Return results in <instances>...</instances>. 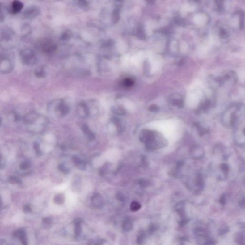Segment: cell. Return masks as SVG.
Segmentation results:
<instances>
[{
	"instance_id": "6da1fadb",
	"label": "cell",
	"mask_w": 245,
	"mask_h": 245,
	"mask_svg": "<svg viewBox=\"0 0 245 245\" xmlns=\"http://www.w3.org/2000/svg\"><path fill=\"white\" fill-rule=\"evenodd\" d=\"M139 139L142 142L145 144L146 149L149 150H154L161 147L160 141L163 140L156 132L147 129L141 131Z\"/></svg>"
},
{
	"instance_id": "7a4b0ae2",
	"label": "cell",
	"mask_w": 245,
	"mask_h": 245,
	"mask_svg": "<svg viewBox=\"0 0 245 245\" xmlns=\"http://www.w3.org/2000/svg\"><path fill=\"white\" fill-rule=\"evenodd\" d=\"M15 34L10 29H4L0 31V47L5 49H11L15 45Z\"/></svg>"
},
{
	"instance_id": "3957f363",
	"label": "cell",
	"mask_w": 245,
	"mask_h": 245,
	"mask_svg": "<svg viewBox=\"0 0 245 245\" xmlns=\"http://www.w3.org/2000/svg\"><path fill=\"white\" fill-rule=\"evenodd\" d=\"M19 57L22 62L24 65L33 66L37 63V57L35 52L29 48L22 50L19 53Z\"/></svg>"
},
{
	"instance_id": "277c9868",
	"label": "cell",
	"mask_w": 245,
	"mask_h": 245,
	"mask_svg": "<svg viewBox=\"0 0 245 245\" xmlns=\"http://www.w3.org/2000/svg\"><path fill=\"white\" fill-rule=\"evenodd\" d=\"M37 47L43 52L51 53L55 51L57 46L53 41L48 38H44L38 42Z\"/></svg>"
},
{
	"instance_id": "5b68a950",
	"label": "cell",
	"mask_w": 245,
	"mask_h": 245,
	"mask_svg": "<svg viewBox=\"0 0 245 245\" xmlns=\"http://www.w3.org/2000/svg\"><path fill=\"white\" fill-rule=\"evenodd\" d=\"M13 237L21 245H28V239L27 232L23 228L16 229L13 233Z\"/></svg>"
},
{
	"instance_id": "8992f818",
	"label": "cell",
	"mask_w": 245,
	"mask_h": 245,
	"mask_svg": "<svg viewBox=\"0 0 245 245\" xmlns=\"http://www.w3.org/2000/svg\"><path fill=\"white\" fill-rule=\"evenodd\" d=\"M12 70V63L8 58L4 57L0 58V72L7 74L11 72Z\"/></svg>"
},
{
	"instance_id": "52a82bcc",
	"label": "cell",
	"mask_w": 245,
	"mask_h": 245,
	"mask_svg": "<svg viewBox=\"0 0 245 245\" xmlns=\"http://www.w3.org/2000/svg\"><path fill=\"white\" fill-rule=\"evenodd\" d=\"M40 8L36 6H31L27 8L23 13L24 17L27 19H32L36 18L40 14Z\"/></svg>"
},
{
	"instance_id": "ba28073f",
	"label": "cell",
	"mask_w": 245,
	"mask_h": 245,
	"mask_svg": "<svg viewBox=\"0 0 245 245\" xmlns=\"http://www.w3.org/2000/svg\"><path fill=\"white\" fill-rule=\"evenodd\" d=\"M55 111L57 112L61 116H65L69 112L70 108L65 101L61 100L56 105Z\"/></svg>"
},
{
	"instance_id": "9c48e42d",
	"label": "cell",
	"mask_w": 245,
	"mask_h": 245,
	"mask_svg": "<svg viewBox=\"0 0 245 245\" xmlns=\"http://www.w3.org/2000/svg\"><path fill=\"white\" fill-rule=\"evenodd\" d=\"M92 205L96 209L102 208L103 205V200L102 196L99 193H96L92 196L91 199Z\"/></svg>"
},
{
	"instance_id": "30bf717a",
	"label": "cell",
	"mask_w": 245,
	"mask_h": 245,
	"mask_svg": "<svg viewBox=\"0 0 245 245\" xmlns=\"http://www.w3.org/2000/svg\"><path fill=\"white\" fill-rule=\"evenodd\" d=\"M38 118L39 116L38 114L35 112H31L24 116L23 120L26 124L33 125Z\"/></svg>"
},
{
	"instance_id": "8fae6325",
	"label": "cell",
	"mask_w": 245,
	"mask_h": 245,
	"mask_svg": "<svg viewBox=\"0 0 245 245\" xmlns=\"http://www.w3.org/2000/svg\"><path fill=\"white\" fill-rule=\"evenodd\" d=\"M23 7V4L21 2L14 1L9 8V12L12 14H17L21 11Z\"/></svg>"
},
{
	"instance_id": "7c38bea8",
	"label": "cell",
	"mask_w": 245,
	"mask_h": 245,
	"mask_svg": "<svg viewBox=\"0 0 245 245\" xmlns=\"http://www.w3.org/2000/svg\"><path fill=\"white\" fill-rule=\"evenodd\" d=\"M82 220L81 218H77L74 221V237L75 238H79L81 235L82 232Z\"/></svg>"
},
{
	"instance_id": "4fadbf2b",
	"label": "cell",
	"mask_w": 245,
	"mask_h": 245,
	"mask_svg": "<svg viewBox=\"0 0 245 245\" xmlns=\"http://www.w3.org/2000/svg\"><path fill=\"white\" fill-rule=\"evenodd\" d=\"M133 222L131 219L129 217L125 218L122 223V228L124 231L129 232L132 230L133 228Z\"/></svg>"
},
{
	"instance_id": "5bb4252c",
	"label": "cell",
	"mask_w": 245,
	"mask_h": 245,
	"mask_svg": "<svg viewBox=\"0 0 245 245\" xmlns=\"http://www.w3.org/2000/svg\"><path fill=\"white\" fill-rule=\"evenodd\" d=\"M171 104L175 106H177L180 108H182L184 107V102L183 98L180 95L172 96L171 98Z\"/></svg>"
},
{
	"instance_id": "9a60e30c",
	"label": "cell",
	"mask_w": 245,
	"mask_h": 245,
	"mask_svg": "<svg viewBox=\"0 0 245 245\" xmlns=\"http://www.w3.org/2000/svg\"><path fill=\"white\" fill-rule=\"evenodd\" d=\"M82 130L83 132L85 134L87 138L91 141L95 140V135L90 129L89 127H88L87 125L83 124L82 125Z\"/></svg>"
},
{
	"instance_id": "2e32d148",
	"label": "cell",
	"mask_w": 245,
	"mask_h": 245,
	"mask_svg": "<svg viewBox=\"0 0 245 245\" xmlns=\"http://www.w3.org/2000/svg\"><path fill=\"white\" fill-rule=\"evenodd\" d=\"M73 163L76 166L82 171H85L87 168L86 163L84 161L82 160L78 156H74L72 158Z\"/></svg>"
},
{
	"instance_id": "e0dca14e",
	"label": "cell",
	"mask_w": 245,
	"mask_h": 245,
	"mask_svg": "<svg viewBox=\"0 0 245 245\" xmlns=\"http://www.w3.org/2000/svg\"><path fill=\"white\" fill-rule=\"evenodd\" d=\"M112 112L117 116H123L125 114L126 111L123 106L121 105H114L111 108Z\"/></svg>"
},
{
	"instance_id": "ac0fdd59",
	"label": "cell",
	"mask_w": 245,
	"mask_h": 245,
	"mask_svg": "<svg viewBox=\"0 0 245 245\" xmlns=\"http://www.w3.org/2000/svg\"><path fill=\"white\" fill-rule=\"evenodd\" d=\"M176 211L182 219L187 218L186 217V213L185 211L184 204L183 202H180L176 206Z\"/></svg>"
},
{
	"instance_id": "d6986e66",
	"label": "cell",
	"mask_w": 245,
	"mask_h": 245,
	"mask_svg": "<svg viewBox=\"0 0 245 245\" xmlns=\"http://www.w3.org/2000/svg\"><path fill=\"white\" fill-rule=\"evenodd\" d=\"M78 111L79 112V113L84 114V116H87L89 115L90 111L89 108L87 106L85 103L82 102L79 104L78 107Z\"/></svg>"
},
{
	"instance_id": "ffe728a7",
	"label": "cell",
	"mask_w": 245,
	"mask_h": 245,
	"mask_svg": "<svg viewBox=\"0 0 245 245\" xmlns=\"http://www.w3.org/2000/svg\"><path fill=\"white\" fill-rule=\"evenodd\" d=\"M35 74L36 77L43 78L46 77V72L45 68L43 66L37 67L35 70Z\"/></svg>"
},
{
	"instance_id": "44dd1931",
	"label": "cell",
	"mask_w": 245,
	"mask_h": 245,
	"mask_svg": "<svg viewBox=\"0 0 245 245\" xmlns=\"http://www.w3.org/2000/svg\"><path fill=\"white\" fill-rule=\"evenodd\" d=\"M120 12L119 9H115L112 12V21L114 24L117 23L120 20Z\"/></svg>"
},
{
	"instance_id": "7402d4cb",
	"label": "cell",
	"mask_w": 245,
	"mask_h": 245,
	"mask_svg": "<svg viewBox=\"0 0 245 245\" xmlns=\"http://www.w3.org/2000/svg\"><path fill=\"white\" fill-rule=\"evenodd\" d=\"M65 202V196L62 193H58L55 196L54 202L58 205H63Z\"/></svg>"
},
{
	"instance_id": "603a6c76",
	"label": "cell",
	"mask_w": 245,
	"mask_h": 245,
	"mask_svg": "<svg viewBox=\"0 0 245 245\" xmlns=\"http://www.w3.org/2000/svg\"><path fill=\"white\" fill-rule=\"evenodd\" d=\"M111 121L112 122V123L116 125V127L117 129V130L119 132H121L123 131V125L121 124V120H120V119H119L118 117H112V118Z\"/></svg>"
},
{
	"instance_id": "cb8c5ba5",
	"label": "cell",
	"mask_w": 245,
	"mask_h": 245,
	"mask_svg": "<svg viewBox=\"0 0 245 245\" xmlns=\"http://www.w3.org/2000/svg\"><path fill=\"white\" fill-rule=\"evenodd\" d=\"M88 245H109V244L104 239H97L90 241Z\"/></svg>"
},
{
	"instance_id": "d4e9b609",
	"label": "cell",
	"mask_w": 245,
	"mask_h": 245,
	"mask_svg": "<svg viewBox=\"0 0 245 245\" xmlns=\"http://www.w3.org/2000/svg\"><path fill=\"white\" fill-rule=\"evenodd\" d=\"M52 220L51 218L46 217L43 218L42 221V226L46 229H49L51 227L52 225Z\"/></svg>"
},
{
	"instance_id": "484cf974",
	"label": "cell",
	"mask_w": 245,
	"mask_h": 245,
	"mask_svg": "<svg viewBox=\"0 0 245 245\" xmlns=\"http://www.w3.org/2000/svg\"><path fill=\"white\" fill-rule=\"evenodd\" d=\"M8 182L12 184H22V180L20 179L16 176H11L7 180Z\"/></svg>"
},
{
	"instance_id": "4316f807",
	"label": "cell",
	"mask_w": 245,
	"mask_h": 245,
	"mask_svg": "<svg viewBox=\"0 0 245 245\" xmlns=\"http://www.w3.org/2000/svg\"><path fill=\"white\" fill-rule=\"evenodd\" d=\"M135 83V81L131 78H127L125 79L123 82V84L126 88H130Z\"/></svg>"
},
{
	"instance_id": "83f0119b",
	"label": "cell",
	"mask_w": 245,
	"mask_h": 245,
	"mask_svg": "<svg viewBox=\"0 0 245 245\" xmlns=\"http://www.w3.org/2000/svg\"><path fill=\"white\" fill-rule=\"evenodd\" d=\"M141 205L137 201H133L131 203L130 209L132 211H137L141 208Z\"/></svg>"
},
{
	"instance_id": "f1b7e54d",
	"label": "cell",
	"mask_w": 245,
	"mask_h": 245,
	"mask_svg": "<svg viewBox=\"0 0 245 245\" xmlns=\"http://www.w3.org/2000/svg\"><path fill=\"white\" fill-rule=\"evenodd\" d=\"M33 148L34 150L35 151L36 154L37 156H40L42 155L41 150L40 146V143L37 142L36 141L34 142L33 144Z\"/></svg>"
},
{
	"instance_id": "f546056e",
	"label": "cell",
	"mask_w": 245,
	"mask_h": 245,
	"mask_svg": "<svg viewBox=\"0 0 245 245\" xmlns=\"http://www.w3.org/2000/svg\"><path fill=\"white\" fill-rule=\"evenodd\" d=\"M145 241V235L142 233L138 235L137 238V243L138 245H143Z\"/></svg>"
},
{
	"instance_id": "4dcf8cb0",
	"label": "cell",
	"mask_w": 245,
	"mask_h": 245,
	"mask_svg": "<svg viewBox=\"0 0 245 245\" xmlns=\"http://www.w3.org/2000/svg\"><path fill=\"white\" fill-rule=\"evenodd\" d=\"M31 167V164L28 161H24L20 165V169L22 171H27Z\"/></svg>"
},
{
	"instance_id": "1f68e13d",
	"label": "cell",
	"mask_w": 245,
	"mask_h": 245,
	"mask_svg": "<svg viewBox=\"0 0 245 245\" xmlns=\"http://www.w3.org/2000/svg\"><path fill=\"white\" fill-rule=\"evenodd\" d=\"M71 36V33L70 31L69 30H66L65 32L63 33L61 36V39L63 41L68 40H70Z\"/></svg>"
},
{
	"instance_id": "d6a6232c",
	"label": "cell",
	"mask_w": 245,
	"mask_h": 245,
	"mask_svg": "<svg viewBox=\"0 0 245 245\" xmlns=\"http://www.w3.org/2000/svg\"><path fill=\"white\" fill-rule=\"evenodd\" d=\"M58 169L64 174H68L70 172V170L64 164H60L58 166Z\"/></svg>"
},
{
	"instance_id": "836d02e7",
	"label": "cell",
	"mask_w": 245,
	"mask_h": 245,
	"mask_svg": "<svg viewBox=\"0 0 245 245\" xmlns=\"http://www.w3.org/2000/svg\"><path fill=\"white\" fill-rule=\"evenodd\" d=\"M195 126H196L197 128L199 135L200 136H203V135H205V134L207 132V130H206L205 129H204V128H203L202 126H201L199 124H196Z\"/></svg>"
},
{
	"instance_id": "e575fe53",
	"label": "cell",
	"mask_w": 245,
	"mask_h": 245,
	"mask_svg": "<svg viewBox=\"0 0 245 245\" xmlns=\"http://www.w3.org/2000/svg\"><path fill=\"white\" fill-rule=\"evenodd\" d=\"M244 236L242 234H238L237 237V243L239 245H244Z\"/></svg>"
},
{
	"instance_id": "d590c367",
	"label": "cell",
	"mask_w": 245,
	"mask_h": 245,
	"mask_svg": "<svg viewBox=\"0 0 245 245\" xmlns=\"http://www.w3.org/2000/svg\"><path fill=\"white\" fill-rule=\"evenodd\" d=\"M210 103L209 101H206L205 102L203 103V104H202V106L201 107V109L203 111H205L207 110L209 108V106H210Z\"/></svg>"
},
{
	"instance_id": "8d00e7d4",
	"label": "cell",
	"mask_w": 245,
	"mask_h": 245,
	"mask_svg": "<svg viewBox=\"0 0 245 245\" xmlns=\"http://www.w3.org/2000/svg\"><path fill=\"white\" fill-rule=\"evenodd\" d=\"M23 210L24 213H31V212L32 211V208H31L30 205H26L23 206Z\"/></svg>"
},
{
	"instance_id": "74e56055",
	"label": "cell",
	"mask_w": 245,
	"mask_h": 245,
	"mask_svg": "<svg viewBox=\"0 0 245 245\" xmlns=\"http://www.w3.org/2000/svg\"><path fill=\"white\" fill-rule=\"evenodd\" d=\"M220 168L225 174H227L229 170L228 165L226 164L223 163L220 166Z\"/></svg>"
},
{
	"instance_id": "f35d334b",
	"label": "cell",
	"mask_w": 245,
	"mask_h": 245,
	"mask_svg": "<svg viewBox=\"0 0 245 245\" xmlns=\"http://www.w3.org/2000/svg\"><path fill=\"white\" fill-rule=\"evenodd\" d=\"M149 110L151 112H157L159 110V107L156 105H152L149 108Z\"/></svg>"
},
{
	"instance_id": "ab89813d",
	"label": "cell",
	"mask_w": 245,
	"mask_h": 245,
	"mask_svg": "<svg viewBox=\"0 0 245 245\" xmlns=\"http://www.w3.org/2000/svg\"><path fill=\"white\" fill-rule=\"evenodd\" d=\"M244 14L243 12L241 13L240 15V27L241 29H243L244 27Z\"/></svg>"
},
{
	"instance_id": "60d3db41",
	"label": "cell",
	"mask_w": 245,
	"mask_h": 245,
	"mask_svg": "<svg viewBox=\"0 0 245 245\" xmlns=\"http://www.w3.org/2000/svg\"><path fill=\"white\" fill-rule=\"evenodd\" d=\"M137 35L139 38H144L145 37V35L144 34L143 31L142 29L141 28H139L137 30Z\"/></svg>"
},
{
	"instance_id": "b9f144b4",
	"label": "cell",
	"mask_w": 245,
	"mask_h": 245,
	"mask_svg": "<svg viewBox=\"0 0 245 245\" xmlns=\"http://www.w3.org/2000/svg\"><path fill=\"white\" fill-rule=\"evenodd\" d=\"M3 6L1 2H0V21L3 20L4 18V14L3 12Z\"/></svg>"
},
{
	"instance_id": "7bdbcfd3",
	"label": "cell",
	"mask_w": 245,
	"mask_h": 245,
	"mask_svg": "<svg viewBox=\"0 0 245 245\" xmlns=\"http://www.w3.org/2000/svg\"><path fill=\"white\" fill-rule=\"evenodd\" d=\"M226 197L225 195L224 194L221 195V197L220 198V203L221 205H226Z\"/></svg>"
},
{
	"instance_id": "ee69618b",
	"label": "cell",
	"mask_w": 245,
	"mask_h": 245,
	"mask_svg": "<svg viewBox=\"0 0 245 245\" xmlns=\"http://www.w3.org/2000/svg\"><path fill=\"white\" fill-rule=\"evenodd\" d=\"M30 28L28 26H23V29L22 32L23 34H24V35H27L29 32H30Z\"/></svg>"
},
{
	"instance_id": "f6af8a7d",
	"label": "cell",
	"mask_w": 245,
	"mask_h": 245,
	"mask_svg": "<svg viewBox=\"0 0 245 245\" xmlns=\"http://www.w3.org/2000/svg\"><path fill=\"white\" fill-rule=\"evenodd\" d=\"M13 120L14 121H15V122H17V121H19V120H20L21 119V117L18 114H16V113H14L13 115Z\"/></svg>"
},
{
	"instance_id": "bcb514c9",
	"label": "cell",
	"mask_w": 245,
	"mask_h": 245,
	"mask_svg": "<svg viewBox=\"0 0 245 245\" xmlns=\"http://www.w3.org/2000/svg\"><path fill=\"white\" fill-rule=\"evenodd\" d=\"M139 185L142 187H146L149 185V183L144 180H141L139 181Z\"/></svg>"
},
{
	"instance_id": "7dc6e473",
	"label": "cell",
	"mask_w": 245,
	"mask_h": 245,
	"mask_svg": "<svg viewBox=\"0 0 245 245\" xmlns=\"http://www.w3.org/2000/svg\"><path fill=\"white\" fill-rule=\"evenodd\" d=\"M142 163L143 165L145 166L148 165V161H147V159H146L145 156H143L142 157Z\"/></svg>"
},
{
	"instance_id": "c3c4849f",
	"label": "cell",
	"mask_w": 245,
	"mask_h": 245,
	"mask_svg": "<svg viewBox=\"0 0 245 245\" xmlns=\"http://www.w3.org/2000/svg\"><path fill=\"white\" fill-rule=\"evenodd\" d=\"M78 5L81 6L82 7L85 6H87V2L84 1H80L78 2Z\"/></svg>"
},
{
	"instance_id": "681fc988",
	"label": "cell",
	"mask_w": 245,
	"mask_h": 245,
	"mask_svg": "<svg viewBox=\"0 0 245 245\" xmlns=\"http://www.w3.org/2000/svg\"><path fill=\"white\" fill-rule=\"evenodd\" d=\"M0 245H12L4 239H0Z\"/></svg>"
},
{
	"instance_id": "f907efd6",
	"label": "cell",
	"mask_w": 245,
	"mask_h": 245,
	"mask_svg": "<svg viewBox=\"0 0 245 245\" xmlns=\"http://www.w3.org/2000/svg\"><path fill=\"white\" fill-rule=\"evenodd\" d=\"M117 198L118 199V200L120 201H123L124 200V197L123 195H122L121 193H118L117 194Z\"/></svg>"
},
{
	"instance_id": "816d5d0a",
	"label": "cell",
	"mask_w": 245,
	"mask_h": 245,
	"mask_svg": "<svg viewBox=\"0 0 245 245\" xmlns=\"http://www.w3.org/2000/svg\"><path fill=\"white\" fill-rule=\"evenodd\" d=\"M4 166V162L3 161V158L2 156L0 155V169L3 168Z\"/></svg>"
},
{
	"instance_id": "f5cc1de1",
	"label": "cell",
	"mask_w": 245,
	"mask_h": 245,
	"mask_svg": "<svg viewBox=\"0 0 245 245\" xmlns=\"http://www.w3.org/2000/svg\"><path fill=\"white\" fill-rule=\"evenodd\" d=\"M155 230V226L154 225H151L149 227V231L150 233H152Z\"/></svg>"
},
{
	"instance_id": "db71d44e",
	"label": "cell",
	"mask_w": 245,
	"mask_h": 245,
	"mask_svg": "<svg viewBox=\"0 0 245 245\" xmlns=\"http://www.w3.org/2000/svg\"><path fill=\"white\" fill-rule=\"evenodd\" d=\"M2 207V202L1 197H0V211L1 210Z\"/></svg>"
},
{
	"instance_id": "11a10c76",
	"label": "cell",
	"mask_w": 245,
	"mask_h": 245,
	"mask_svg": "<svg viewBox=\"0 0 245 245\" xmlns=\"http://www.w3.org/2000/svg\"><path fill=\"white\" fill-rule=\"evenodd\" d=\"M2 123V119L1 117H0V126L1 125Z\"/></svg>"
},
{
	"instance_id": "9f6ffc18",
	"label": "cell",
	"mask_w": 245,
	"mask_h": 245,
	"mask_svg": "<svg viewBox=\"0 0 245 245\" xmlns=\"http://www.w3.org/2000/svg\"><path fill=\"white\" fill-rule=\"evenodd\" d=\"M180 245H184V244H183V243H182V244H180Z\"/></svg>"
}]
</instances>
